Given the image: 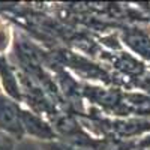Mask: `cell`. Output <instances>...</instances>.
Masks as SVG:
<instances>
[{"mask_svg":"<svg viewBox=\"0 0 150 150\" xmlns=\"http://www.w3.org/2000/svg\"><path fill=\"white\" fill-rule=\"evenodd\" d=\"M17 140H14L11 135L0 131V150H15Z\"/></svg>","mask_w":150,"mask_h":150,"instance_id":"obj_8","label":"cell"},{"mask_svg":"<svg viewBox=\"0 0 150 150\" xmlns=\"http://www.w3.org/2000/svg\"><path fill=\"white\" fill-rule=\"evenodd\" d=\"M135 150H150V149H144V147H137Z\"/></svg>","mask_w":150,"mask_h":150,"instance_id":"obj_9","label":"cell"},{"mask_svg":"<svg viewBox=\"0 0 150 150\" xmlns=\"http://www.w3.org/2000/svg\"><path fill=\"white\" fill-rule=\"evenodd\" d=\"M99 143L98 137H93L90 132H87L78 138L72 140H62L56 138L53 141L41 143L42 150H96Z\"/></svg>","mask_w":150,"mask_h":150,"instance_id":"obj_6","label":"cell"},{"mask_svg":"<svg viewBox=\"0 0 150 150\" xmlns=\"http://www.w3.org/2000/svg\"><path fill=\"white\" fill-rule=\"evenodd\" d=\"M120 42L129 53L138 57L141 62L150 66V32L141 26H125L120 30Z\"/></svg>","mask_w":150,"mask_h":150,"instance_id":"obj_3","label":"cell"},{"mask_svg":"<svg viewBox=\"0 0 150 150\" xmlns=\"http://www.w3.org/2000/svg\"><path fill=\"white\" fill-rule=\"evenodd\" d=\"M0 131L21 141L26 134L23 128V107L21 102L8 96L0 90Z\"/></svg>","mask_w":150,"mask_h":150,"instance_id":"obj_2","label":"cell"},{"mask_svg":"<svg viewBox=\"0 0 150 150\" xmlns=\"http://www.w3.org/2000/svg\"><path fill=\"white\" fill-rule=\"evenodd\" d=\"M125 90L116 86L89 84L81 86V96L90 104V108L111 117H125L123 112Z\"/></svg>","mask_w":150,"mask_h":150,"instance_id":"obj_1","label":"cell"},{"mask_svg":"<svg viewBox=\"0 0 150 150\" xmlns=\"http://www.w3.org/2000/svg\"><path fill=\"white\" fill-rule=\"evenodd\" d=\"M9 44H11L9 30L6 27V24H0V54H5Z\"/></svg>","mask_w":150,"mask_h":150,"instance_id":"obj_7","label":"cell"},{"mask_svg":"<svg viewBox=\"0 0 150 150\" xmlns=\"http://www.w3.org/2000/svg\"><path fill=\"white\" fill-rule=\"evenodd\" d=\"M0 83H2L3 92L8 96H11L18 102H23V92L18 72L9 63L6 54H0Z\"/></svg>","mask_w":150,"mask_h":150,"instance_id":"obj_5","label":"cell"},{"mask_svg":"<svg viewBox=\"0 0 150 150\" xmlns=\"http://www.w3.org/2000/svg\"><path fill=\"white\" fill-rule=\"evenodd\" d=\"M149 71H150V66H149Z\"/></svg>","mask_w":150,"mask_h":150,"instance_id":"obj_10","label":"cell"},{"mask_svg":"<svg viewBox=\"0 0 150 150\" xmlns=\"http://www.w3.org/2000/svg\"><path fill=\"white\" fill-rule=\"evenodd\" d=\"M23 128L26 135L41 143L53 141L57 138L50 120L30 108H23Z\"/></svg>","mask_w":150,"mask_h":150,"instance_id":"obj_4","label":"cell"}]
</instances>
